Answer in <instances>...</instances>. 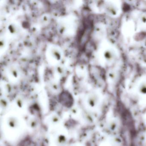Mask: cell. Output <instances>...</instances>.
<instances>
[{
  "instance_id": "cell-1",
  "label": "cell",
  "mask_w": 146,
  "mask_h": 146,
  "mask_svg": "<svg viewBox=\"0 0 146 146\" xmlns=\"http://www.w3.org/2000/svg\"><path fill=\"white\" fill-rule=\"evenodd\" d=\"M140 19L141 20V21L143 22H146V15L144 14H142L140 17Z\"/></svg>"
}]
</instances>
